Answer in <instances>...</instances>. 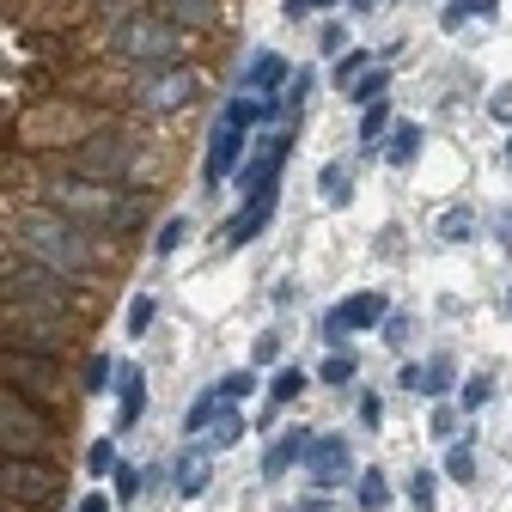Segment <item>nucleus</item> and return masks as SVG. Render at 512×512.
Wrapping results in <instances>:
<instances>
[{"mask_svg": "<svg viewBox=\"0 0 512 512\" xmlns=\"http://www.w3.org/2000/svg\"><path fill=\"white\" fill-rule=\"evenodd\" d=\"M43 208H55L61 220H74L80 232L104 238V232H128L147 214V196H128L110 183H86V177H49L43 183Z\"/></svg>", "mask_w": 512, "mask_h": 512, "instance_id": "obj_1", "label": "nucleus"}, {"mask_svg": "<svg viewBox=\"0 0 512 512\" xmlns=\"http://www.w3.org/2000/svg\"><path fill=\"white\" fill-rule=\"evenodd\" d=\"M19 250H25V263H43V269H55V275H68V281H80V275H92L98 263H104V250H98V238L92 232H80L74 220H61L55 208H25V220H19Z\"/></svg>", "mask_w": 512, "mask_h": 512, "instance_id": "obj_2", "label": "nucleus"}, {"mask_svg": "<svg viewBox=\"0 0 512 512\" xmlns=\"http://www.w3.org/2000/svg\"><path fill=\"white\" fill-rule=\"evenodd\" d=\"M104 55H110V61H128V68H141V74H147V68H177L183 31L165 25L159 13L135 7V13L110 19V31H104Z\"/></svg>", "mask_w": 512, "mask_h": 512, "instance_id": "obj_3", "label": "nucleus"}, {"mask_svg": "<svg viewBox=\"0 0 512 512\" xmlns=\"http://www.w3.org/2000/svg\"><path fill=\"white\" fill-rule=\"evenodd\" d=\"M0 305L80 317V281L55 275V269H43V263H25V256H0Z\"/></svg>", "mask_w": 512, "mask_h": 512, "instance_id": "obj_4", "label": "nucleus"}, {"mask_svg": "<svg viewBox=\"0 0 512 512\" xmlns=\"http://www.w3.org/2000/svg\"><path fill=\"white\" fill-rule=\"evenodd\" d=\"M61 500V470L49 458L0 452V512H49Z\"/></svg>", "mask_w": 512, "mask_h": 512, "instance_id": "obj_5", "label": "nucleus"}, {"mask_svg": "<svg viewBox=\"0 0 512 512\" xmlns=\"http://www.w3.org/2000/svg\"><path fill=\"white\" fill-rule=\"evenodd\" d=\"M141 165V141L128 128H98L74 147V177L86 183H128V171Z\"/></svg>", "mask_w": 512, "mask_h": 512, "instance_id": "obj_6", "label": "nucleus"}, {"mask_svg": "<svg viewBox=\"0 0 512 512\" xmlns=\"http://www.w3.org/2000/svg\"><path fill=\"white\" fill-rule=\"evenodd\" d=\"M0 384H7L13 397L25 403H55L61 391H68V372H61V360L49 354H19V348H0Z\"/></svg>", "mask_w": 512, "mask_h": 512, "instance_id": "obj_7", "label": "nucleus"}, {"mask_svg": "<svg viewBox=\"0 0 512 512\" xmlns=\"http://www.w3.org/2000/svg\"><path fill=\"white\" fill-rule=\"evenodd\" d=\"M43 445H55V415L13 397L7 384H0V452H43Z\"/></svg>", "mask_w": 512, "mask_h": 512, "instance_id": "obj_8", "label": "nucleus"}, {"mask_svg": "<svg viewBox=\"0 0 512 512\" xmlns=\"http://www.w3.org/2000/svg\"><path fill=\"white\" fill-rule=\"evenodd\" d=\"M196 92H202L196 68H147L128 86V104L135 110H183V104H196Z\"/></svg>", "mask_w": 512, "mask_h": 512, "instance_id": "obj_9", "label": "nucleus"}, {"mask_svg": "<svg viewBox=\"0 0 512 512\" xmlns=\"http://www.w3.org/2000/svg\"><path fill=\"white\" fill-rule=\"evenodd\" d=\"M305 470H311V482L317 488H342V482H354V452H348V439H336V433H324V439H311L305 445Z\"/></svg>", "mask_w": 512, "mask_h": 512, "instance_id": "obj_10", "label": "nucleus"}, {"mask_svg": "<svg viewBox=\"0 0 512 512\" xmlns=\"http://www.w3.org/2000/svg\"><path fill=\"white\" fill-rule=\"evenodd\" d=\"M384 317H391V299H384V293H354V299H342V305L324 317V336L342 342L348 330H378Z\"/></svg>", "mask_w": 512, "mask_h": 512, "instance_id": "obj_11", "label": "nucleus"}, {"mask_svg": "<svg viewBox=\"0 0 512 512\" xmlns=\"http://www.w3.org/2000/svg\"><path fill=\"white\" fill-rule=\"evenodd\" d=\"M269 220H275V183H269V189H256V196H244V208L226 220V232H220V238L238 250V244H250L256 232H263Z\"/></svg>", "mask_w": 512, "mask_h": 512, "instance_id": "obj_12", "label": "nucleus"}, {"mask_svg": "<svg viewBox=\"0 0 512 512\" xmlns=\"http://www.w3.org/2000/svg\"><path fill=\"white\" fill-rule=\"evenodd\" d=\"M287 153H293V141L281 135V128H275V135H269V147L263 153H256L244 171H238V189H244V196H256V189H269L275 177H281V165H287Z\"/></svg>", "mask_w": 512, "mask_h": 512, "instance_id": "obj_13", "label": "nucleus"}, {"mask_svg": "<svg viewBox=\"0 0 512 512\" xmlns=\"http://www.w3.org/2000/svg\"><path fill=\"white\" fill-rule=\"evenodd\" d=\"M238 159H244V128L214 122V141H208V165H202V177H208V183H226V177L238 171Z\"/></svg>", "mask_w": 512, "mask_h": 512, "instance_id": "obj_14", "label": "nucleus"}, {"mask_svg": "<svg viewBox=\"0 0 512 512\" xmlns=\"http://www.w3.org/2000/svg\"><path fill=\"white\" fill-rule=\"evenodd\" d=\"M147 13H159L165 25L189 31V25H214V19H220V0H153Z\"/></svg>", "mask_w": 512, "mask_h": 512, "instance_id": "obj_15", "label": "nucleus"}, {"mask_svg": "<svg viewBox=\"0 0 512 512\" xmlns=\"http://www.w3.org/2000/svg\"><path fill=\"white\" fill-rule=\"evenodd\" d=\"M287 80H293V68H287L281 55H256V61H250V92H263V110H269V116H275V92H281Z\"/></svg>", "mask_w": 512, "mask_h": 512, "instance_id": "obj_16", "label": "nucleus"}, {"mask_svg": "<svg viewBox=\"0 0 512 512\" xmlns=\"http://www.w3.org/2000/svg\"><path fill=\"white\" fill-rule=\"evenodd\" d=\"M452 378H458L452 354H433L427 366H403V384H409V391H421V397H439V391H445Z\"/></svg>", "mask_w": 512, "mask_h": 512, "instance_id": "obj_17", "label": "nucleus"}, {"mask_svg": "<svg viewBox=\"0 0 512 512\" xmlns=\"http://www.w3.org/2000/svg\"><path fill=\"white\" fill-rule=\"evenodd\" d=\"M171 476H177V494H183V500H202L208 482H214V464H208V452H183V458L171 464Z\"/></svg>", "mask_w": 512, "mask_h": 512, "instance_id": "obj_18", "label": "nucleus"}, {"mask_svg": "<svg viewBox=\"0 0 512 512\" xmlns=\"http://www.w3.org/2000/svg\"><path fill=\"white\" fill-rule=\"evenodd\" d=\"M305 445H311V433H305V427L281 433V439L269 445V458H263V476H269V482H281V476H287V470H293V464L305 458Z\"/></svg>", "mask_w": 512, "mask_h": 512, "instance_id": "obj_19", "label": "nucleus"}, {"mask_svg": "<svg viewBox=\"0 0 512 512\" xmlns=\"http://www.w3.org/2000/svg\"><path fill=\"white\" fill-rule=\"evenodd\" d=\"M116 384H122L116 421H122V427H135V421H141V409H147V378H141V366H116Z\"/></svg>", "mask_w": 512, "mask_h": 512, "instance_id": "obj_20", "label": "nucleus"}, {"mask_svg": "<svg viewBox=\"0 0 512 512\" xmlns=\"http://www.w3.org/2000/svg\"><path fill=\"white\" fill-rule=\"evenodd\" d=\"M415 153H421V122H391V135H384V159L409 165Z\"/></svg>", "mask_w": 512, "mask_h": 512, "instance_id": "obj_21", "label": "nucleus"}, {"mask_svg": "<svg viewBox=\"0 0 512 512\" xmlns=\"http://www.w3.org/2000/svg\"><path fill=\"white\" fill-rule=\"evenodd\" d=\"M305 384H311V378H305L299 366H287V372L269 384V427H275V409H287V403H299V397H305Z\"/></svg>", "mask_w": 512, "mask_h": 512, "instance_id": "obj_22", "label": "nucleus"}, {"mask_svg": "<svg viewBox=\"0 0 512 512\" xmlns=\"http://www.w3.org/2000/svg\"><path fill=\"white\" fill-rule=\"evenodd\" d=\"M202 433H208V445H238V439H244V415L220 403V415H214V421H208Z\"/></svg>", "mask_w": 512, "mask_h": 512, "instance_id": "obj_23", "label": "nucleus"}, {"mask_svg": "<svg viewBox=\"0 0 512 512\" xmlns=\"http://www.w3.org/2000/svg\"><path fill=\"white\" fill-rule=\"evenodd\" d=\"M384 86H391V68L378 61V68H366V74L348 86V98H354V104H378V98H384Z\"/></svg>", "mask_w": 512, "mask_h": 512, "instance_id": "obj_24", "label": "nucleus"}, {"mask_svg": "<svg viewBox=\"0 0 512 512\" xmlns=\"http://www.w3.org/2000/svg\"><path fill=\"white\" fill-rule=\"evenodd\" d=\"M384 135H391V110H384V98H378V104H366V116H360V147L372 153Z\"/></svg>", "mask_w": 512, "mask_h": 512, "instance_id": "obj_25", "label": "nucleus"}, {"mask_svg": "<svg viewBox=\"0 0 512 512\" xmlns=\"http://www.w3.org/2000/svg\"><path fill=\"white\" fill-rule=\"evenodd\" d=\"M317 189H324L330 208H348V202H354V189H348V171H342V165H324V171H317Z\"/></svg>", "mask_w": 512, "mask_h": 512, "instance_id": "obj_26", "label": "nucleus"}, {"mask_svg": "<svg viewBox=\"0 0 512 512\" xmlns=\"http://www.w3.org/2000/svg\"><path fill=\"white\" fill-rule=\"evenodd\" d=\"M269 110H263V98H250V92H238V98H226V116L220 122H232V128H250V122H263Z\"/></svg>", "mask_w": 512, "mask_h": 512, "instance_id": "obj_27", "label": "nucleus"}, {"mask_svg": "<svg viewBox=\"0 0 512 512\" xmlns=\"http://www.w3.org/2000/svg\"><path fill=\"white\" fill-rule=\"evenodd\" d=\"M470 232H476L470 208H445V214H439V238H445V244H464Z\"/></svg>", "mask_w": 512, "mask_h": 512, "instance_id": "obj_28", "label": "nucleus"}, {"mask_svg": "<svg viewBox=\"0 0 512 512\" xmlns=\"http://www.w3.org/2000/svg\"><path fill=\"white\" fill-rule=\"evenodd\" d=\"M445 476H452V482H476V452H470V445H452V452H445Z\"/></svg>", "mask_w": 512, "mask_h": 512, "instance_id": "obj_29", "label": "nucleus"}, {"mask_svg": "<svg viewBox=\"0 0 512 512\" xmlns=\"http://www.w3.org/2000/svg\"><path fill=\"white\" fill-rule=\"evenodd\" d=\"M494 19V0H452V7H445V31H458L464 19Z\"/></svg>", "mask_w": 512, "mask_h": 512, "instance_id": "obj_30", "label": "nucleus"}, {"mask_svg": "<svg viewBox=\"0 0 512 512\" xmlns=\"http://www.w3.org/2000/svg\"><path fill=\"white\" fill-rule=\"evenodd\" d=\"M360 506H366V512H384V506H391V488H384V476H378V470H366V476H360Z\"/></svg>", "mask_w": 512, "mask_h": 512, "instance_id": "obj_31", "label": "nucleus"}, {"mask_svg": "<svg viewBox=\"0 0 512 512\" xmlns=\"http://www.w3.org/2000/svg\"><path fill=\"white\" fill-rule=\"evenodd\" d=\"M433 482H439L433 470H415V476H409V506H415V512H433V494H439Z\"/></svg>", "mask_w": 512, "mask_h": 512, "instance_id": "obj_32", "label": "nucleus"}, {"mask_svg": "<svg viewBox=\"0 0 512 512\" xmlns=\"http://www.w3.org/2000/svg\"><path fill=\"white\" fill-rule=\"evenodd\" d=\"M250 391H256V372H232V378H220L214 397H220V403H244Z\"/></svg>", "mask_w": 512, "mask_h": 512, "instance_id": "obj_33", "label": "nucleus"}, {"mask_svg": "<svg viewBox=\"0 0 512 512\" xmlns=\"http://www.w3.org/2000/svg\"><path fill=\"white\" fill-rule=\"evenodd\" d=\"M110 476H116V500H122V506H128V500L141 494V470H135V464H116Z\"/></svg>", "mask_w": 512, "mask_h": 512, "instance_id": "obj_34", "label": "nucleus"}, {"mask_svg": "<svg viewBox=\"0 0 512 512\" xmlns=\"http://www.w3.org/2000/svg\"><path fill=\"white\" fill-rule=\"evenodd\" d=\"M183 232H189V220H183V214H177V220H165V226H159V238H153V250H159V256H171V250L183 244Z\"/></svg>", "mask_w": 512, "mask_h": 512, "instance_id": "obj_35", "label": "nucleus"}, {"mask_svg": "<svg viewBox=\"0 0 512 512\" xmlns=\"http://www.w3.org/2000/svg\"><path fill=\"white\" fill-rule=\"evenodd\" d=\"M366 68H372V55H342V68H336V86L348 92V86H354V80H360Z\"/></svg>", "mask_w": 512, "mask_h": 512, "instance_id": "obj_36", "label": "nucleus"}, {"mask_svg": "<svg viewBox=\"0 0 512 512\" xmlns=\"http://www.w3.org/2000/svg\"><path fill=\"white\" fill-rule=\"evenodd\" d=\"M354 378V354H330L324 360V384H348Z\"/></svg>", "mask_w": 512, "mask_h": 512, "instance_id": "obj_37", "label": "nucleus"}, {"mask_svg": "<svg viewBox=\"0 0 512 512\" xmlns=\"http://www.w3.org/2000/svg\"><path fill=\"white\" fill-rule=\"evenodd\" d=\"M214 415H220V397H202L196 409H189V421H183V427H189V433H202V427H208Z\"/></svg>", "mask_w": 512, "mask_h": 512, "instance_id": "obj_38", "label": "nucleus"}, {"mask_svg": "<svg viewBox=\"0 0 512 512\" xmlns=\"http://www.w3.org/2000/svg\"><path fill=\"white\" fill-rule=\"evenodd\" d=\"M147 324H153V299H147V293H141V299H135V305H128V336H141V330H147Z\"/></svg>", "mask_w": 512, "mask_h": 512, "instance_id": "obj_39", "label": "nucleus"}, {"mask_svg": "<svg viewBox=\"0 0 512 512\" xmlns=\"http://www.w3.org/2000/svg\"><path fill=\"white\" fill-rule=\"evenodd\" d=\"M86 470H92V476H104V470H116V452H110V445H104V439H98V445H92V452H86Z\"/></svg>", "mask_w": 512, "mask_h": 512, "instance_id": "obj_40", "label": "nucleus"}, {"mask_svg": "<svg viewBox=\"0 0 512 512\" xmlns=\"http://www.w3.org/2000/svg\"><path fill=\"white\" fill-rule=\"evenodd\" d=\"M458 403H464V415H470V409H482V403H488V378H470Z\"/></svg>", "mask_w": 512, "mask_h": 512, "instance_id": "obj_41", "label": "nucleus"}, {"mask_svg": "<svg viewBox=\"0 0 512 512\" xmlns=\"http://www.w3.org/2000/svg\"><path fill=\"white\" fill-rule=\"evenodd\" d=\"M104 378H110V360L98 354V360L86 366V384H80V391H104Z\"/></svg>", "mask_w": 512, "mask_h": 512, "instance_id": "obj_42", "label": "nucleus"}, {"mask_svg": "<svg viewBox=\"0 0 512 512\" xmlns=\"http://www.w3.org/2000/svg\"><path fill=\"white\" fill-rule=\"evenodd\" d=\"M384 342L403 348V342H409V317H384Z\"/></svg>", "mask_w": 512, "mask_h": 512, "instance_id": "obj_43", "label": "nucleus"}, {"mask_svg": "<svg viewBox=\"0 0 512 512\" xmlns=\"http://www.w3.org/2000/svg\"><path fill=\"white\" fill-rule=\"evenodd\" d=\"M360 421L378 427V421H384V403H378V397H360Z\"/></svg>", "mask_w": 512, "mask_h": 512, "instance_id": "obj_44", "label": "nucleus"}, {"mask_svg": "<svg viewBox=\"0 0 512 512\" xmlns=\"http://www.w3.org/2000/svg\"><path fill=\"white\" fill-rule=\"evenodd\" d=\"M287 86H293V92H287V104H305V92H311V74H293Z\"/></svg>", "mask_w": 512, "mask_h": 512, "instance_id": "obj_45", "label": "nucleus"}, {"mask_svg": "<svg viewBox=\"0 0 512 512\" xmlns=\"http://www.w3.org/2000/svg\"><path fill=\"white\" fill-rule=\"evenodd\" d=\"M317 7H336V0H287V13L299 19V13H317Z\"/></svg>", "mask_w": 512, "mask_h": 512, "instance_id": "obj_46", "label": "nucleus"}, {"mask_svg": "<svg viewBox=\"0 0 512 512\" xmlns=\"http://www.w3.org/2000/svg\"><path fill=\"white\" fill-rule=\"evenodd\" d=\"M488 110H494V116H500V122H512V86H506V92H500V98H494V104H488Z\"/></svg>", "mask_w": 512, "mask_h": 512, "instance_id": "obj_47", "label": "nucleus"}, {"mask_svg": "<svg viewBox=\"0 0 512 512\" xmlns=\"http://www.w3.org/2000/svg\"><path fill=\"white\" fill-rule=\"evenodd\" d=\"M74 512H110V500H104V494H80V506H74Z\"/></svg>", "mask_w": 512, "mask_h": 512, "instance_id": "obj_48", "label": "nucleus"}, {"mask_svg": "<svg viewBox=\"0 0 512 512\" xmlns=\"http://www.w3.org/2000/svg\"><path fill=\"white\" fill-rule=\"evenodd\" d=\"M299 512H330V494H324V500H305Z\"/></svg>", "mask_w": 512, "mask_h": 512, "instance_id": "obj_49", "label": "nucleus"}, {"mask_svg": "<svg viewBox=\"0 0 512 512\" xmlns=\"http://www.w3.org/2000/svg\"><path fill=\"white\" fill-rule=\"evenodd\" d=\"M354 7H360V13H372V7H378V0H354Z\"/></svg>", "mask_w": 512, "mask_h": 512, "instance_id": "obj_50", "label": "nucleus"}, {"mask_svg": "<svg viewBox=\"0 0 512 512\" xmlns=\"http://www.w3.org/2000/svg\"><path fill=\"white\" fill-rule=\"evenodd\" d=\"M506 159H512V147H506Z\"/></svg>", "mask_w": 512, "mask_h": 512, "instance_id": "obj_51", "label": "nucleus"}, {"mask_svg": "<svg viewBox=\"0 0 512 512\" xmlns=\"http://www.w3.org/2000/svg\"><path fill=\"white\" fill-rule=\"evenodd\" d=\"M506 299H512V293H506Z\"/></svg>", "mask_w": 512, "mask_h": 512, "instance_id": "obj_52", "label": "nucleus"}]
</instances>
